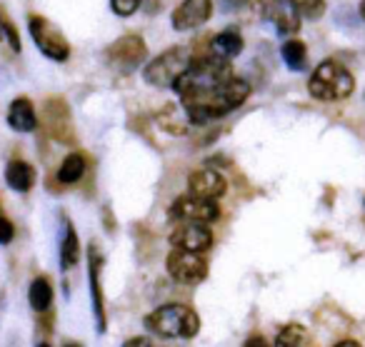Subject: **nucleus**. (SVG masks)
Masks as SVG:
<instances>
[{
	"instance_id": "23",
	"label": "nucleus",
	"mask_w": 365,
	"mask_h": 347,
	"mask_svg": "<svg viewBox=\"0 0 365 347\" xmlns=\"http://www.w3.org/2000/svg\"><path fill=\"white\" fill-rule=\"evenodd\" d=\"M305 337H308V332H305L303 325H288L278 332V337H275V347H303Z\"/></svg>"
},
{
	"instance_id": "14",
	"label": "nucleus",
	"mask_w": 365,
	"mask_h": 347,
	"mask_svg": "<svg viewBox=\"0 0 365 347\" xmlns=\"http://www.w3.org/2000/svg\"><path fill=\"white\" fill-rule=\"evenodd\" d=\"M188 190H190V195L205 197V200H218V197H223L225 190H228V182H225V177L220 175L218 170H213V167H200V170L190 172Z\"/></svg>"
},
{
	"instance_id": "13",
	"label": "nucleus",
	"mask_w": 365,
	"mask_h": 347,
	"mask_svg": "<svg viewBox=\"0 0 365 347\" xmlns=\"http://www.w3.org/2000/svg\"><path fill=\"white\" fill-rule=\"evenodd\" d=\"M103 260L101 250L96 245H91L88 250V282H91V297H93V315H96V330L106 332V300H103V285H101V272H103Z\"/></svg>"
},
{
	"instance_id": "28",
	"label": "nucleus",
	"mask_w": 365,
	"mask_h": 347,
	"mask_svg": "<svg viewBox=\"0 0 365 347\" xmlns=\"http://www.w3.org/2000/svg\"><path fill=\"white\" fill-rule=\"evenodd\" d=\"M243 347H270L268 340H265L263 335H250L248 340L243 342Z\"/></svg>"
},
{
	"instance_id": "33",
	"label": "nucleus",
	"mask_w": 365,
	"mask_h": 347,
	"mask_svg": "<svg viewBox=\"0 0 365 347\" xmlns=\"http://www.w3.org/2000/svg\"><path fill=\"white\" fill-rule=\"evenodd\" d=\"M38 347H53V345H48V342H41V345H38Z\"/></svg>"
},
{
	"instance_id": "12",
	"label": "nucleus",
	"mask_w": 365,
	"mask_h": 347,
	"mask_svg": "<svg viewBox=\"0 0 365 347\" xmlns=\"http://www.w3.org/2000/svg\"><path fill=\"white\" fill-rule=\"evenodd\" d=\"M210 16H213V0H180L173 11L170 23L175 31L188 33L208 23Z\"/></svg>"
},
{
	"instance_id": "3",
	"label": "nucleus",
	"mask_w": 365,
	"mask_h": 347,
	"mask_svg": "<svg viewBox=\"0 0 365 347\" xmlns=\"http://www.w3.org/2000/svg\"><path fill=\"white\" fill-rule=\"evenodd\" d=\"M308 90L315 100L323 103H338L353 95L355 78L343 63L338 61H323L308 78Z\"/></svg>"
},
{
	"instance_id": "25",
	"label": "nucleus",
	"mask_w": 365,
	"mask_h": 347,
	"mask_svg": "<svg viewBox=\"0 0 365 347\" xmlns=\"http://www.w3.org/2000/svg\"><path fill=\"white\" fill-rule=\"evenodd\" d=\"M143 0H110V8L118 18H130L140 8Z\"/></svg>"
},
{
	"instance_id": "22",
	"label": "nucleus",
	"mask_w": 365,
	"mask_h": 347,
	"mask_svg": "<svg viewBox=\"0 0 365 347\" xmlns=\"http://www.w3.org/2000/svg\"><path fill=\"white\" fill-rule=\"evenodd\" d=\"M295 11L298 18H308V21H318L325 13V0H285Z\"/></svg>"
},
{
	"instance_id": "17",
	"label": "nucleus",
	"mask_w": 365,
	"mask_h": 347,
	"mask_svg": "<svg viewBox=\"0 0 365 347\" xmlns=\"http://www.w3.org/2000/svg\"><path fill=\"white\" fill-rule=\"evenodd\" d=\"M243 36H240L238 28H225L218 36H213V43H210V53H215L223 61H233L243 53Z\"/></svg>"
},
{
	"instance_id": "10",
	"label": "nucleus",
	"mask_w": 365,
	"mask_h": 347,
	"mask_svg": "<svg viewBox=\"0 0 365 347\" xmlns=\"http://www.w3.org/2000/svg\"><path fill=\"white\" fill-rule=\"evenodd\" d=\"M43 128L46 133L58 143H73V123H71V108L66 105L63 98H48L43 103Z\"/></svg>"
},
{
	"instance_id": "20",
	"label": "nucleus",
	"mask_w": 365,
	"mask_h": 347,
	"mask_svg": "<svg viewBox=\"0 0 365 347\" xmlns=\"http://www.w3.org/2000/svg\"><path fill=\"white\" fill-rule=\"evenodd\" d=\"M86 155H81V152H71L68 157H63L61 167H58V180L63 182V185H73V182H78L83 175H86Z\"/></svg>"
},
{
	"instance_id": "15",
	"label": "nucleus",
	"mask_w": 365,
	"mask_h": 347,
	"mask_svg": "<svg viewBox=\"0 0 365 347\" xmlns=\"http://www.w3.org/2000/svg\"><path fill=\"white\" fill-rule=\"evenodd\" d=\"M8 125L16 133H33L38 128V113L28 98H16L8 108Z\"/></svg>"
},
{
	"instance_id": "24",
	"label": "nucleus",
	"mask_w": 365,
	"mask_h": 347,
	"mask_svg": "<svg viewBox=\"0 0 365 347\" xmlns=\"http://www.w3.org/2000/svg\"><path fill=\"white\" fill-rule=\"evenodd\" d=\"M3 41H8L13 53H21V36H18L16 26H13V21L8 18V13L0 8V43Z\"/></svg>"
},
{
	"instance_id": "9",
	"label": "nucleus",
	"mask_w": 365,
	"mask_h": 347,
	"mask_svg": "<svg viewBox=\"0 0 365 347\" xmlns=\"http://www.w3.org/2000/svg\"><path fill=\"white\" fill-rule=\"evenodd\" d=\"M248 6L253 8L260 18L273 23L278 36L293 38L295 33L300 31V18L295 16V11L285 0H248Z\"/></svg>"
},
{
	"instance_id": "4",
	"label": "nucleus",
	"mask_w": 365,
	"mask_h": 347,
	"mask_svg": "<svg viewBox=\"0 0 365 347\" xmlns=\"http://www.w3.org/2000/svg\"><path fill=\"white\" fill-rule=\"evenodd\" d=\"M193 63V53L185 46H173L168 51H163L158 58L145 63V71H143V78L145 83H150L153 88H160V90H168V88H175V83L185 76V71Z\"/></svg>"
},
{
	"instance_id": "2",
	"label": "nucleus",
	"mask_w": 365,
	"mask_h": 347,
	"mask_svg": "<svg viewBox=\"0 0 365 347\" xmlns=\"http://www.w3.org/2000/svg\"><path fill=\"white\" fill-rule=\"evenodd\" d=\"M148 332L158 337H170V340H190L198 335L200 330V317L193 307L173 302V305H163L153 310L150 315L143 320Z\"/></svg>"
},
{
	"instance_id": "19",
	"label": "nucleus",
	"mask_w": 365,
	"mask_h": 347,
	"mask_svg": "<svg viewBox=\"0 0 365 347\" xmlns=\"http://www.w3.org/2000/svg\"><path fill=\"white\" fill-rule=\"evenodd\" d=\"M280 56H283V63L295 73H303L308 68V48H305L303 41L298 38H288L280 48Z\"/></svg>"
},
{
	"instance_id": "7",
	"label": "nucleus",
	"mask_w": 365,
	"mask_h": 347,
	"mask_svg": "<svg viewBox=\"0 0 365 347\" xmlns=\"http://www.w3.org/2000/svg\"><path fill=\"white\" fill-rule=\"evenodd\" d=\"M108 66H113L118 73H133L135 68H140L148 61V46L140 36L130 33V36L118 38L115 43H110L106 51Z\"/></svg>"
},
{
	"instance_id": "18",
	"label": "nucleus",
	"mask_w": 365,
	"mask_h": 347,
	"mask_svg": "<svg viewBox=\"0 0 365 347\" xmlns=\"http://www.w3.org/2000/svg\"><path fill=\"white\" fill-rule=\"evenodd\" d=\"M6 182L11 190L16 192H28L36 185V167L26 160H13L6 167Z\"/></svg>"
},
{
	"instance_id": "26",
	"label": "nucleus",
	"mask_w": 365,
	"mask_h": 347,
	"mask_svg": "<svg viewBox=\"0 0 365 347\" xmlns=\"http://www.w3.org/2000/svg\"><path fill=\"white\" fill-rule=\"evenodd\" d=\"M16 237V225L6 215H0V245H8Z\"/></svg>"
},
{
	"instance_id": "21",
	"label": "nucleus",
	"mask_w": 365,
	"mask_h": 347,
	"mask_svg": "<svg viewBox=\"0 0 365 347\" xmlns=\"http://www.w3.org/2000/svg\"><path fill=\"white\" fill-rule=\"evenodd\" d=\"M28 300H31V307L36 312H46L48 307L53 305V285L48 277H36L31 282V290H28Z\"/></svg>"
},
{
	"instance_id": "31",
	"label": "nucleus",
	"mask_w": 365,
	"mask_h": 347,
	"mask_svg": "<svg viewBox=\"0 0 365 347\" xmlns=\"http://www.w3.org/2000/svg\"><path fill=\"white\" fill-rule=\"evenodd\" d=\"M360 18L365 21V0H360Z\"/></svg>"
},
{
	"instance_id": "32",
	"label": "nucleus",
	"mask_w": 365,
	"mask_h": 347,
	"mask_svg": "<svg viewBox=\"0 0 365 347\" xmlns=\"http://www.w3.org/2000/svg\"><path fill=\"white\" fill-rule=\"evenodd\" d=\"M63 347H83V345H81V342H66Z\"/></svg>"
},
{
	"instance_id": "11",
	"label": "nucleus",
	"mask_w": 365,
	"mask_h": 347,
	"mask_svg": "<svg viewBox=\"0 0 365 347\" xmlns=\"http://www.w3.org/2000/svg\"><path fill=\"white\" fill-rule=\"evenodd\" d=\"M170 245L173 250L203 255L213 245V232L208 230V225H198V222H178L175 230L170 232Z\"/></svg>"
},
{
	"instance_id": "27",
	"label": "nucleus",
	"mask_w": 365,
	"mask_h": 347,
	"mask_svg": "<svg viewBox=\"0 0 365 347\" xmlns=\"http://www.w3.org/2000/svg\"><path fill=\"white\" fill-rule=\"evenodd\" d=\"M220 6H223L225 11L235 13V11H240V8L248 6V0H220Z\"/></svg>"
},
{
	"instance_id": "29",
	"label": "nucleus",
	"mask_w": 365,
	"mask_h": 347,
	"mask_svg": "<svg viewBox=\"0 0 365 347\" xmlns=\"http://www.w3.org/2000/svg\"><path fill=\"white\" fill-rule=\"evenodd\" d=\"M123 347H153L148 337H130L128 342H123Z\"/></svg>"
},
{
	"instance_id": "1",
	"label": "nucleus",
	"mask_w": 365,
	"mask_h": 347,
	"mask_svg": "<svg viewBox=\"0 0 365 347\" xmlns=\"http://www.w3.org/2000/svg\"><path fill=\"white\" fill-rule=\"evenodd\" d=\"M173 90L180 95L185 120L193 125H205L243 105L250 95V83L233 76L230 61H223L215 53H205L193 58L190 68Z\"/></svg>"
},
{
	"instance_id": "5",
	"label": "nucleus",
	"mask_w": 365,
	"mask_h": 347,
	"mask_svg": "<svg viewBox=\"0 0 365 347\" xmlns=\"http://www.w3.org/2000/svg\"><path fill=\"white\" fill-rule=\"evenodd\" d=\"M28 28H31L33 43H36L38 51L46 58H51V61H56V63H66L68 58H71V43L66 41L61 28L53 26L48 18L31 16L28 18Z\"/></svg>"
},
{
	"instance_id": "30",
	"label": "nucleus",
	"mask_w": 365,
	"mask_h": 347,
	"mask_svg": "<svg viewBox=\"0 0 365 347\" xmlns=\"http://www.w3.org/2000/svg\"><path fill=\"white\" fill-rule=\"evenodd\" d=\"M335 347H363L360 342H355V340H343V342H338Z\"/></svg>"
},
{
	"instance_id": "6",
	"label": "nucleus",
	"mask_w": 365,
	"mask_h": 347,
	"mask_svg": "<svg viewBox=\"0 0 365 347\" xmlns=\"http://www.w3.org/2000/svg\"><path fill=\"white\" fill-rule=\"evenodd\" d=\"M220 217L218 200H205L198 195H180L168 207V220L173 222H198V225H210Z\"/></svg>"
},
{
	"instance_id": "8",
	"label": "nucleus",
	"mask_w": 365,
	"mask_h": 347,
	"mask_svg": "<svg viewBox=\"0 0 365 347\" xmlns=\"http://www.w3.org/2000/svg\"><path fill=\"white\" fill-rule=\"evenodd\" d=\"M165 270L180 285H198L208 277V260L198 252L173 250L165 260Z\"/></svg>"
},
{
	"instance_id": "16",
	"label": "nucleus",
	"mask_w": 365,
	"mask_h": 347,
	"mask_svg": "<svg viewBox=\"0 0 365 347\" xmlns=\"http://www.w3.org/2000/svg\"><path fill=\"white\" fill-rule=\"evenodd\" d=\"M81 257V242H78V232L68 217L61 220V270H71L78 265Z\"/></svg>"
}]
</instances>
